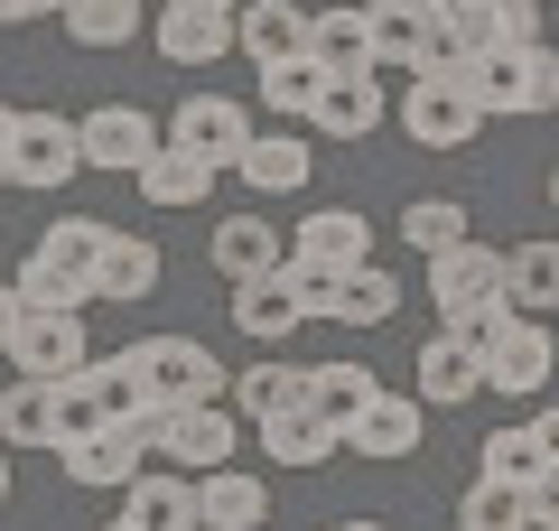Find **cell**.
I'll use <instances>...</instances> for the list:
<instances>
[{"instance_id":"cell-22","label":"cell","mask_w":559,"mask_h":531,"mask_svg":"<svg viewBox=\"0 0 559 531\" xmlns=\"http://www.w3.org/2000/svg\"><path fill=\"white\" fill-rule=\"evenodd\" d=\"M299 57L318 75H373V38H364V10H308Z\"/></svg>"},{"instance_id":"cell-45","label":"cell","mask_w":559,"mask_h":531,"mask_svg":"<svg viewBox=\"0 0 559 531\" xmlns=\"http://www.w3.org/2000/svg\"><path fill=\"white\" fill-rule=\"evenodd\" d=\"M10 121H20V113H10V103H0V187H10Z\"/></svg>"},{"instance_id":"cell-20","label":"cell","mask_w":559,"mask_h":531,"mask_svg":"<svg viewBox=\"0 0 559 531\" xmlns=\"http://www.w3.org/2000/svg\"><path fill=\"white\" fill-rule=\"evenodd\" d=\"M299 38H308V10H299V0H252V10H234V47L261 66V75L299 57Z\"/></svg>"},{"instance_id":"cell-12","label":"cell","mask_w":559,"mask_h":531,"mask_svg":"<svg viewBox=\"0 0 559 531\" xmlns=\"http://www.w3.org/2000/svg\"><path fill=\"white\" fill-rule=\"evenodd\" d=\"M419 420H429V411H419L411 392H373L336 429V457H373V467H382V457H419Z\"/></svg>"},{"instance_id":"cell-3","label":"cell","mask_w":559,"mask_h":531,"mask_svg":"<svg viewBox=\"0 0 559 531\" xmlns=\"http://www.w3.org/2000/svg\"><path fill=\"white\" fill-rule=\"evenodd\" d=\"M559 429H550V411H532L522 429H495L476 448V475H495V485H513L522 494V522L532 531H550L559 522Z\"/></svg>"},{"instance_id":"cell-15","label":"cell","mask_w":559,"mask_h":531,"mask_svg":"<svg viewBox=\"0 0 559 531\" xmlns=\"http://www.w3.org/2000/svg\"><path fill=\"white\" fill-rule=\"evenodd\" d=\"M121 522L131 531H197V475L140 467L131 485H121Z\"/></svg>"},{"instance_id":"cell-41","label":"cell","mask_w":559,"mask_h":531,"mask_svg":"<svg viewBox=\"0 0 559 531\" xmlns=\"http://www.w3.org/2000/svg\"><path fill=\"white\" fill-rule=\"evenodd\" d=\"M503 327H513V308H503V290H495V298H476V308H457V317H448V335H457V345L476 354V364L495 354V335H503Z\"/></svg>"},{"instance_id":"cell-21","label":"cell","mask_w":559,"mask_h":531,"mask_svg":"<svg viewBox=\"0 0 559 531\" xmlns=\"http://www.w3.org/2000/svg\"><path fill=\"white\" fill-rule=\"evenodd\" d=\"M215 177H224V168H205V158H187V150H168V140H159V150H150V168H140L131 187H140V205H159V215H187V205L215 197Z\"/></svg>"},{"instance_id":"cell-23","label":"cell","mask_w":559,"mask_h":531,"mask_svg":"<svg viewBox=\"0 0 559 531\" xmlns=\"http://www.w3.org/2000/svg\"><path fill=\"white\" fill-rule=\"evenodd\" d=\"M234 168H242V187H261V197H299L318 158H308V140H299V131H252Z\"/></svg>"},{"instance_id":"cell-33","label":"cell","mask_w":559,"mask_h":531,"mask_svg":"<svg viewBox=\"0 0 559 531\" xmlns=\"http://www.w3.org/2000/svg\"><path fill=\"white\" fill-rule=\"evenodd\" d=\"M559 298V261H550V243H522V252H503V308L513 317H540Z\"/></svg>"},{"instance_id":"cell-37","label":"cell","mask_w":559,"mask_h":531,"mask_svg":"<svg viewBox=\"0 0 559 531\" xmlns=\"http://www.w3.org/2000/svg\"><path fill=\"white\" fill-rule=\"evenodd\" d=\"M429 28H439V20H401V10H364V38H373V75H382V66H401V75H411V66H419V47H429Z\"/></svg>"},{"instance_id":"cell-10","label":"cell","mask_w":559,"mask_h":531,"mask_svg":"<svg viewBox=\"0 0 559 531\" xmlns=\"http://www.w3.org/2000/svg\"><path fill=\"white\" fill-rule=\"evenodd\" d=\"M150 150H159V121L140 113V103H103V113L75 121V158H84V168L140 177V168H150Z\"/></svg>"},{"instance_id":"cell-29","label":"cell","mask_w":559,"mask_h":531,"mask_svg":"<svg viewBox=\"0 0 559 531\" xmlns=\"http://www.w3.org/2000/svg\"><path fill=\"white\" fill-rule=\"evenodd\" d=\"M224 411H242V420L299 411V364H280V354H261V364H242V374L224 382Z\"/></svg>"},{"instance_id":"cell-11","label":"cell","mask_w":559,"mask_h":531,"mask_svg":"<svg viewBox=\"0 0 559 531\" xmlns=\"http://www.w3.org/2000/svg\"><path fill=\"white\" fill-rule=\"evenodd\" d=\"M159 140H168V150H187V158H205V168H234L242 140H252V113H242V103H224V94H187L178 121H168Z\"/></svg>"},{"instance_id":"cell-1","label":"cell","mask_w":559,"mask_h":531,"mask_svg":"<svg viewBox=\"0 0 559 531\" xmlns=\"http://www.w3.org/2000/svg\"><path fill=\"white\" fill-rule=\"evenodd\" d=\"M103 243H112V224H103V215H57L38 243H28V261H20L10 290H20L28 308H84V298H94Z\"/></svg>"},{"instance_id":"cell-16","label":"cell","mask_w":559,"mask_h":531,"mask_svg":"<svg viewBox=\"0 0 559 531\" xmlns=\"http://www.w3.org/2000/svg\"><path fill=\"white\" fill-rule=\"evenodd\" d=\"M289 252L318 261V271H364V261H373V224H364L355 205H318V215L289 234Z\"/></svg>"},{"instance_id":"cell-42","label":"cell","mask_w":559,"mask_h":531,"mask_svg":"<svg viewBox=\"0 0 559 531\" xmlns=\"http://www.w3.org/2000/svg\"><path fill=\"white\" fill-rule=\"evenodd\" d=\"M373 10H401V20H448V0H373Z\"/></svg>"},{"instance_id":"cell-25","label":"cell","mask_w":559,"mask_h":531,"mask_svg":"<svg viewBox=\"0 0 559 531\" xmlns=\"http://www.w3.org/2000/svg\"><path fill=\"white\" fill-rule=\"evenodd\" d=\"M280 252H289V234H271V215H224L215 224V271L224 280H271Z\"/></svg>"},{"instance_id":"cell-19","label":"cell","mask_w":559,"mask_h":531,"mask_svg":"<svg viewBox=\"0 0 559 531\" xmlns=\"http://www.w3.org/2000/svg\"><path fill=\"white\" fill-rule=\"evenodd\" d=\"M261 512H271V485L252 467L197 475V531H261Z\"/></svg>"},{"instance_id":"cell-49","label":"cell","mask_w":559,"mask_h":531,"mask_svg":"<svg viewBox=\"0 0 559 531\" xmlns=\"http://www.w3.org/2000/svg\"><path fill=\"white\" fill-rule=\"evenodd\" d=\"M345 10H373V0H345Z\"/></svg>"},{"instance_id":"cell-38","label":"cell","mask_w":559,"mask_h":531,"mask_svg":"<svg viewBox=\"0 0 559 531\" xmlns=\"http://www.w3.org/2000/svg\"><path fill=\"white\" fill-rule=\"evenodd\" d=\"M0 448H47V382H0Z\"/></svg>"},{"instance_id":"cell-4","label":"cell","mask_w":559,"mask_h":531,"mask_svg":"<svg viewBox=\"0 0 559 531\" xmlns=\"http://www.w3.org/2000/svg\"><path fill=\"white\" fill-rule=\"evenodd\" d=\"M448 84H457V94L476 103L485 121H495V113H550V103H559V66H550V47H503V57H466Z\"/></svg>"},{"instance_id":"cell-43","label":"cell","mask_w":559,"mask_h":531,"mask_svg":"<svg viewBox=\"0 0 559 531\" xmlns=\"http://www.w3.org/2000/svg\"><path fill=\"white\" fill-rule=\"evenodd\" d=\"M57 0H0V28H20V20H47Z\"/></svg>"},{"instance_id":"cell-51","label":"cell","mask_w":559,"mask_h":531,"mask_svg":"<svg viewBox=\"0 0 559 531\" xmlns=\"http://www.w3.org/2000/svg\"><path fill=\"white\" fill-rule=\"evenodd\" d=\"M522 10H540V0H522Z\"/></svg>"},{"instance_id":"cell-35","label":"cell","mask_w":559,"mask_h":531,"mask_svg":"<svg viewBox=\"0 0 559 531\" xmlns=\"http://www.w3.org/2000/svg\"><path fill=\"white\" fill-rule=\"evenodd\" d=\"M392 308H401V280L364 261V271H345V280H336V308H326V317H336V327H382Z\"/></svg>"},{"instance_id":"cell-26","label":"cell","mask_w":559,"mask_h":531,"mask_svg":"<svg viewBox=\"0 0 559 531\" xmlns=\"http://www.w3.org/2000/svg\"><path fill=\"white\" fill-rule=\"evenodd\" d=\"M373 392H382V382L364 374V364H308V374H299V411L326 420V429H345V420H355Z\"/></svg>"},{"instance_id":"cell-27","label":"cell","mask_w":559,"mask_h":531,"mask_svg":"<svg viewBox=\"0 0 559 531\" xmlns=\"http://www.w3.org/2000/svg\"><path fill=\"white\" fill-rule=\"evenodd\" d=\"M57 20H66V38H75L84 57H112V47H131V38H140L150 0H66Z\"/></svg>"},{"instance_id":"cell-9","label":"cell","mask_w":559,"mask_h":531,"mask_svg":"<svg viewBox=\"0 0 559 531\" xmlns=\"http://www.w3.org/2000/svg\"><path fill=\"white\" fill-rule=\"evenodd\" d=\"M75 168H84V158H75V121H66V113H20V121H10V187L57 197Z\"/></svg>"},{"instance_id":"cell-17","label":"cell","mask_w":559,"mask_h":531,"mask_svg":"<svg viewBox=\"0 0 559 531\" xmlns=\"http://www.w3.org/2000/svg\"><path fill=\"white\" fill-rule=\"evenodd\" d=\"M411 382H419V392H411L419 411H457V401H476V392H485V374H476V354H466V345H457V335H448V327L429 335V345H419Z\"/></svg>"},{"instance_id":"cell-47","label":"cell","mask_w":559,"mask_h":531,"mask_svg":"<svg viewBox=\"0 0 559 531\" xmlns=\"http://www.w3.org/2000/svg\"><path fill=\"white\" fill-rule=\"evenodd\" d=\"M0 504H10V448H0Z\"/></svg>"},{"instance_id":"cell-28","label":"cell","mask_w":559,"mask_h":531,"mask_svg":"<svg viewBox=\"0 0 559 531\" xmlns=\"http://www.w3.org/2000/svg\"><path fill=\"white\" fill-rule=\"evenodd\" d=\"M140 467H150V457H140V438L121 429V420H112V429H94L84 448H66V475H75V485H94V494H103V485L121 494V485H131Z\"/></svg>"},{"instance_id":"cell-24","label":"cell","mask_w":559,"mask_h":531,"mask_svg":"<svg viewBox=\"0 0 559 531\" xmlns=\"http://www.w3.org/2000/svg\"><path fill=\"white\" fill-rule=\"evenodd\" d=\"M308 131H326V140L382 131V84H373V75H326L318 103H308Z\"/></svg>"},{"instance_id":"cell-48","label":"cell","mask_w":559,"mask_h":531,"mask_svg":"<svg viewBox=\"0 0 559 531\" xmlns=\"http://www.w3.org/2000/svg\"><path fill=\"white\" fill-rule=\"evenodd\" d=\"M448 10H485V0H448Z\"/></svg>"},{"instance_id":"cell-31","label":"cell","mask_w":559,"mask_h":531,"mask_svg":"<svg viewBox=\"0 0 559 531\" xmlns=\"http://www.w3.org/2000/svg\"><path fill=\"white\" fill-rule=\"evenodd\" d=\"M234 327L252 335L261 354H280V335L299 327V308H289V290H280V280H234Z\"/></svg>"},{"instance_id":"cell-14","label":"cell","mask_w":559,"mask_h":531,"mask_svg":"<svg viewBox=\"0 0 559 531\" xmlns=\"http://www.w3.org/2000/svg\"><path fill=\"white\" fill-rule=\"evenodd\" d=\"M495 290H503V252H495V243H476V234H466L457 252L429 261V308H439V317L476 308V298H495Z\"/></svg>"},{"instance_id":"cell-2","label":"cell","mask_w":559,"mask_h":531,"mask_svg":"<svg viewBox=\"0 0 559 531\" xmlns=\"http://www.w3.org/2000/svg\"><path fill=\"white\" fill-rule=\"evenodd\" d=\"M121 429L140 438V457L150 467H187V475H215V467H234L242 457V420L224 411V401H187V411H131Z\"/></svg>"},{"instance_id":"cell-36","label":"cell","mask_w":559,"mask_h":531,"mask_svg":"<svg viewBox=\"0 0 559 531\" xmlns=\"http://www.w3.org/2000/svg\"><path fill=\"white\" fill-rule=\"evenodd\" d=\"M75 382L94 392V411H103V420H131V411H150V401H140L131 354H84V364H75Z\"/></svg>"},{"instance_id":"cell-34","label":"cell","mask_w":559,"mask_h":531,"mask_svg":"<svg viewBox=\"0 0 559 531\" xmlns=\"http://www.w3.org/2000/svg\"><path fill=\"white\" fill-rule=\"evenodd\" d=\"M94 429H112V420L94 411V392H84L75 374L66 382H47V457H66V448H84Z\"/></svg>"},{"instance_id":"cell-13","label":"cell","mask_w":559,"mask_h":531,"mask_svg":"<svg viewBox=\"0 0 559 531\" xmlns=\"http://www.w3.org/2000/svg\"><path fill=\"white\" fill-rule=\"evenodd\" d=\"M150 290H159V243L112 224V243H103V261H94V298H84V308H140Z\"/></svg>"},{"instance_id":"cell-39","label":"cell","mask_w":559,"mask_h":531,"mask_svg":"<svg viewBox=\"0 0 559 531\" xmlns=\"http://www.w3.org/2000/svg\"><path fill=\"white\" fill-rule=\"evenodd\" d=\"M457 531H532V522H522V494H513V485L476 475V485L457 494Z\"/></svg>"},{"instance_id":"cell-44","label":"cell","mask_w":559,"mask_h":531,"mask_svg":"<svg viewBox=\"0 0 559 531\" xmlns=\"http://www.w3.org/2000/svg\"><path fill=\"white\" fill-rule=\"evenodd\" d=\"M10 327H20V290L0 280V345H10Z\"/></svg>"},{"instance_id":"cell-5","label":"cell","mask_w":559,"mask_h":531,"mask_svg":"<svg viewBox=\"0 0 559 531\" xmlns=\"http://www.w3.org/2000/svg\"><path fill=\"white\" fill-rule=\"evenodd\" d=\"M131 374H140V401L150 411H187V401H224V364L197 345V335H140L131 345Z\"/></svg>"},{"instance_id":"cell-30","label":"cell","mask_w":559,"mask_h":531,"mask_svg":"<svg viewBox=\"0 0 559 531\" xmlns=\"http://www.w3.org/2000/svg\"><path fill=\"white\" fill-rule=\"evenodd\" d=\"M252 429H261V457H271V467H326V457H336V429L308 420V411H271V420H252Z\"/></svg>"},{"instance_id":"cell-32","label":"cell","mask_w":559,"mask_h":531,"mask_svg":"<svg viewBox=\"0 0 559 531\" xmlns=\"http://www.w3.org/2000/svg\"><path fill=\"white\" fill-rule=\"evenodd\" d=\"M401 243H411L419 261L457 252V243H466V205L457 197H411V205H401Z\"/></svg>"},{"instance_id":"cell-46","label":"cell","mask_w":559,"mask_h":531,"mask_svg":"<svg viewBox=\"0 0 559 531\" xmlns=\"http://www.w3.org/2000/svg\"><path fill=\"white\" fill-rule=\"evenodd\" d=\"M326 531H392V522H364V512H355V522H326Z\"/></svg>"},{"instance_id":"cell-40","label":"cell","mask_w":559,"mask_h":531,"mask_svg":"<svg viewBox=\"0 0 559 531\" xmlns=\"http://www.w3.org/2000/svg\"><path fill=\"white\" fill-rule=\"evenodd\" d=\"M318 66H308V57H289V66H271V75H261V103H271V113L280 121H308V103H318Z\"/></svg>"},{"instance_id":"cell-6","label":"cell","mask_w":559,"mask_h":531,"mask_svg":"<svg viewBox=\"0 0 559 531\" xmlns=\"http://www.w3.org/2000/svg\"><path fill=\"white\" fill-rule=\"evenodd\" d=\"M10 374L20 382H66L84 364V308H28L20 298V327H10Z\"/></svg>"},{"instance_id":"cell-18","label":"cell","mask_w":559,"mask_h":531,"mask_svg":"<svg viewBox=\"0 0 559 531\" xmlns=\"http://www.w3.org/2000/svg\"><path fill=\"white\" fill-rule=\"evenodd\" d=\"M476 374L495 382V392H522V401H532L540 382H550V327H540V317H513V327L495 335V354H485Z\"/></svg>"},{"instance_id":"cell-8","label":"cell","mask_w":559,"mask_h":531,"mask_svg":"<svg viewBox=\"0 0 559 531\" xmlns=\"http://www.w3.org/2000/svg\"><path fill=\"white\" fill-rule=\"evenodd\" d=\"M401 131H411V150H466L485 131V113L448 75H411L401 84Z\"/></svg>"},{"instance_id":"cell-50","label":"cell","mask_w":559,"mask_h":531,"mask_svg":"<svg viewBox=\"0 0 559 531\" xmlns=\"http://www.w3.org/2000/svg\"><path fill=\"white\" fill-rule=\"evenodd\" d=\"M103 531H131V522H103Z\"/></svg>"},{"instance_id":"cell-7","label":"cell","mask_w":559,"mask_h":531,"mask_svg":"<svg viewBox=\"0 0 559 531\" xmlns=\"http://www.w3.org/2000/svg\"><path fill=\"white\" fill-rule=\"evenodd\" d=\"M150 38H159L168 66H215V57H234V0H159Z\"/></svg>"}]
</instances>
